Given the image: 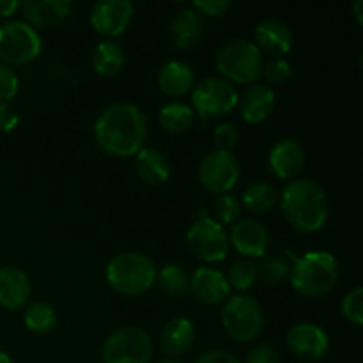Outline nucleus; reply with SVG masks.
<instances>
[{"label": "nucleus", "instance_id": "43", "mask_svg": "<svg viewBox=\"0 0 363 363\" xmlns=\"http://www.w3.org/2000/svg\"><path fill=\"white\" fill-rule=\"evenodd\" d=\"M0 363H14L13 358L6 353V351H0Z\"/></svg>", "mask_w": 363, "mask_h": 363}, {"label": "nucleus", "instance_id": "24", "mask_svg": "<svg viewBox=\"0 0 363 363\" xmlns=\"http://www.w3.org/2000/svg\"><path fill=\"white\" fill-rule=\"evenodd\" d=\"M138 177L147 184H162L170 176V162L163 151L156 147H142L135 156Z\"/></svg>", "mask_w": 363, "mask_h": 363}, {"label": "nucleus", "instance_id": "41", "mask_svg": "<svg viewBox=\"0 0 363 363\" xmlns=\"http://www.w3.org/2000/svg\"><path fill=\"white\" fill-rule=\"evenodd\" d=\"M18 9H20L18 0H0V18L13 16Z\"/></svg>", "mask_w": 363, "mask_h": 363}, {"label": "nucleus", "instance_id": "20", "mask_svg": "<svg viewBox=\"0 0 363 363\" xmlns=\"http://www.w3.org/2000/svg\"><path fill=\"white\" fill-rule=\"evenodd\" d=\"M195 337L197 332L190 319L174 318L163 326L160 333V350L167 358L177 360L181 354L188 353L194 347Z\"/></svg>", "mask_w": 363, "mask_h": 363}, {"label": "nucleus", "instance_id": "33", "mask_svg": "<svg viewBox=\"0 0 363 363\" xmlns=\"http://www.w3.org/2000/svg\"><path fill=\"white\" fill-rule=\"evenodd\" d=\"M342 315L353 326L363 325V289L354 287L353 291L344 296L342 300Z\"/></svg>", "mask_w": 363, "mask_h": 363}, {"label": "nucleus", "instance_id": "32", "mask_svg": "<svg viewBox=\"0 0 363 363\" xmlns=\"http://www.w3.org/2000/svg\"><path fill=\"white\" fill-rule=\"evenodd\" d=\"M241 201L238 197L230 194L218 195V199L213 204V213H215V218L220 225H234L236 220L241 215Z\"/></svg>", "mask_w": 363, "mask_h": 363}, {"label": "nucleus", "instance_id": "31", "mask_svg": "<svg viewBox=\"0 0 363 363\" xmlns=\"http://www.w3.org/2000/svg\"><path fill=\"white\" fill-rule=\"evenodd\" d=\"M289 268L291 264L282 255H269L262 259L261 264L257 266V280L269 287L279 286L289 277Z\"/></svg>", "mask_w": 363, "mask_h": 363}, {"label": "nucleus", "instance_id": "3", "mask_svg": "<svg viewBox=\"0 0 363 363\" xmlns=\"http://www.w3.org/2000/svg\"><path fill=\"white\" fill-rule=\"evenodd\" d=\"M340 279V266L335 255L325 250H312L296 257L289 268L294 289L307 298L326 296Z\"/></svg>", "mask_w": 363, "mask_h": 363}, {"label": "nucleus", "instance_id": "26", "mask_svg": "<svg viewBox=\"0 0 363 363\" xmlns=\"http://www.w3.org/2000/svg\"><path fill=\"white\" fill-rule=\"evenodd\" d=\"M277 202H279V191L273 184L264 183V181L252 183L241 197V206H245L248 211L255 213V215H264V213L272 211Z\"/></svg>", "mask_w": 363, "mask_h": 363}, {"label": "nucleus", "instance_id": "44", "mask_svg": "<svg viewBox=\"0 0 363 363\" xmlns=\"http://www.w3.org/2000/svg\"><path fill=\"white\" fill-rule=\"evenodd\" d=\"M158 363H184V362L174 360V358H165V360H162V362H158Z\"/></svg>", "mask_w": 363, "mask_h": 363}, {"label": "nucleus", "instance_id": "6", "mask_svg": "<svg viewBox=\"0 0 363 363\" xmlns=\"http://www.w3.org/2000/svg\"><path fill=\"white\" fill-rule=\"evenodd\" d=\"M222 325L236 342H252L264 328V312L259 301L248 294H234L223 303Z\"/></svg>", "mask_w": 363, "mask_h": 363}, {"label": "nucleus", "instance_id": "22", "mask_svg": "<svg viewBox=\"0 0 363 363\" xmlns=\"http://www.w3.org/2000/svg\"><path fill=\"white\" fill-rule=\"evenodd\" d=\"M169 34L177 48L191 50L199 46L204 35V23H202L201 14L191 7L179 11L170 21Z\"/></svg>", "mask_w": 363, "mask_h": 363}, {"label": "nucleus", "instance_id": "11", "mask_svg": "<svg viewBox=\"0 0 363 363\" xmlns=\"http://www.w3.org/2000/svg\"><path fill=\"white\" fill-rule=\"evenodd\" d=\"M199 179L211 194H229L240 181V162L233 152H209L199 165Z\"/></svg>", "mask_w": 363, "mask_h": 363}, {"label": "nucleus", "instance_id": "7", "mask_svg": "<svg viewBox=\"0 0 363 363\" xmlns=\"http://www.w3.org/2000/svg\"><path fill=\"white\" fill-rule=\"evenodd\" d=\"M152 340L140 326H123L110 333L101 347L103 363H151Z\"/></svg>", "mask_w": 363, "mask_h": 363}, {"label": "nucleus", "instance_id": "28", "mask_svg": "<svg viewBox=\"0 0 363 363\" xmlns=\"http://www.w3.org/2000/svg\"><path fill=\"white\" fill-rule=\"evenodd\" d=\"M23 323L34 333L52 332L57 325L55 308L46 301H32L25 307Z\"/></svg>", "mask_w": 363, "mask_h": 363}, {"label": "nucleus", "instance_id": "34", "mask_svg": "<svg viewBox=\"0 0 363 363\" xmlns=\"http://www.w3.org/2000/svg\"><path fill=\"white\" fill-rule=\"evenodd\" d=\"M240 140V131H238L236 124L233 123H222L215 128L213 131V144H215V151H227L238 144Z\"/></svg>", "mask_w": 363, "mask_h": 363}, {"label": "nucleus", "instance_id": "19", "mask_svg": "<svg viewBox=\"0 0 363 363\" xmlns=\"http://www.w3.org/2000/svg\"><path fill=\"white\" fill-rule=\"evenodd\" d=\"M32 296V282L23 269L16 266L0 268V305L9 311H20Z\"/></svg>", "mask_w": 363, "mask_h": 363}, {"label": "nucleus", "instance_id": "9", "mask_svg": "<svg viewBox=\"0 0 363 363\" xmlns=\"http://www.w3.org/2000/svg\"><path fill=\"white\" fill-rule=\"evenodd\" d=\"M240 101L236 87L220 77L204 78L197 84L191 92V103L194 112L204 119H216V117L227 116L236 108Z\"/></svg>", "mask_w": 363, "mask_h": 363}, {"label": "nucleus", "instance_id": "35", "mask_svg": "<svg viewBox=\"0 0 363 363\" xmlns=\"http://www.w3.org/2000/svg\"><path fill=\"white\" fill-rule=\"evenodd\" d=\"M291 64L286 59H269L262 67V74L269 84H284L291 78Z\"/></svg>", "mask_w": 363, "mask_h": 363}, {"label": "nucleus", "instance_id": "21", "mask_svg": "<svg viewBox=\"0 0 363 363\" xmlns=\"http://www.w3.org/2000/svg\"><path fill=\"white\" fill-rule=\"evenodd\" d=\"M275 101V91L269 85L255 82L243 92L238 103H240V113L245 123L259 124L272 116Z\"/></svg>", "mask_w": 363, "mask_h": 363}, {"label": "nucleus", "instance_id": "27", "mask_svg": "<svg viewBox=\"0 0 363 363\" xmlns=\"http://www.w3.org/2000/svg\"><path fill=\"white\" fill-rule=\"evenodd\" d=\"M158 119L163 130L170 131V133H183L194 124L195 113L194 108L186 103L170 101L160 108Z\"/></svg>", "mask_w": 363, "mask_h": 363}, {"label": "nucleus", "instance_id": "40", "mask_svg": "<svg viewBox=\"0 0 363 363\" xmlns=\"http://www.w3.org/2000/svg\"><path fill=\"white\" fill-rule=\"evenodd\" d=\"M197 363H241L240 358L234 357L229 351L222 350H211L202 353L201 357L197 358Z\"/></svg>", "mask_w": 363, "mask_h": 363}, {"label": "nucleus", "instance_id": "4", "mask_svg": "<svg viewBox=\"0 0 363 363\" xmlns=\"http://www.w3.org/2000/svg\"><path fill=\"white\" fill-rule=\"evenodd\" d=\"M155 262L142 252H121L113 255L105 269L106 284L124 296L145 294L156 282Z\"/></svg>", "mask_w": 363, "mask_h": 363}, {"label": "nucleus", "instance_id": "14", "mask_svg": "<svg viewBox=\"0 0 363 363\" xmlns=\"http://www.w3.org/2000/svg\"><path fill=\"white\" fill-rule=\"evenodd\" d=\"M287 347L303 360H319L330 347L328 333L314 323H298L287 332Z\"/></svg>", "mask_w": 363, "mask_h": 363}, {"label": "nucleus", "instance_id": "10", "mask_svg": "<svg viewBox=\"0 0 363 363\" xmlns=\"http://www.w3.org/2000/svg\"><path fill=\"white\" fill-rule=\"evenodd\" d=\"M186 243L191 254L202 262H220L229 254V234L216 220H195L186 233Z\"/></svg>", "mask_w": 363, "mask_h": 363}, {"label": "nucleus", "instance_id": "13", "mask_svg": "<svg viewBox=\"0 0 363 363\" xmlns=\"http://www.w3.org/2000/svg\"><path fill=\"white\" fill-rule=\"evenodd\" d=\"M229 243L243 259L264 257L269 247V233L259 220L245 218L233 225Z\"/></svg>", "mask_w": 363, "mask_h": 363}, {"label": "nucleus", "instance_id": "1", "mask_svg": "<svg viewBox=\"0 0 363 363\" xmlns=\"http://www.w3.org/2000/svg\"><path fill=\"white\" fill-rule=\"evenodd\" d=\"M94 138L106 155L135 156L147 138V117L130 101L110 103L96 119Z\"/></svg>", "mask_w": 363, "mask_h": 363}, {"label": "nucleus", "instance_id": "37", "mask_svg": "<svg viewBox=\"0 0 363 363\" xmlns=\"http://www.w3.org/2000/svg\"><path fill=\"white\" fill-rule=\"evenodd\" d=\"M230 7H233V4L229 0H195L191 9L197 11L199 14H204V16L216 18L223 16Z\"/></svg>", "mask_w": 363, "mask_h": 363}, {"label": "nucleus", "instance_id": "5", "mask_svg": "<svg viewBox=\"0 0 363 363\" xmlns=\"http://www.w3.org/2000/svg\"><path fill=\"white\" fill-rule=\"evenodd\" d=\"M216 71L220 78L229 84H255L262 77L264 57L250 39H230L215 57Z\"/></svg>", "mask_w": 363, "mask_h": 363}, {"label": "nucleus", "instance_id": "25", "mask_svg": "<svg viewBox=\"0 0 363 363\" xmlns=\"http://www.w3.org/2000/svg\"><path fill=\"white\" fill-rule=\"evenodd\" d=\"M124 50L123 46L112 39H105L96 45L94 52H92V69L99 74V77H116L123 71L124 67Z\"/></svg>", "mask_w": 363, "mask_h": 363}, {"label": "nucleus", "instance_id": "29", "mask_svg": "<svg viewBox=\"0 0 363 363\" xmlns=\"http://www.w3.org/2000/svg\"><path fill=\"white\" fill-rule=\"evenodd\" d=\"M160 291L170 298H179L190 289V279L179 264H165L156 273Z\"/></svg>", "mask_w": 363, "mask_h": 363}, {"label": "nucleus", "instance_id": "38", "mask_svg": "<svg viewBox=\"0 0 363 363\" xmlns=\"http://www.w3.org/2000/svg\"><path fill=\"white\" fill-rule=\"evenodd\" d=\"M247 363H280V354L269 344H261L248 353Z\"/></svg>", "mask_w": 363, "mask_h": 363}, {"label": "nucleus", "instance_id": "12", "mask_svg": "<svg viewBox=\"0 0 363 363\" xmlns=\"http://www.w3.org/2000/svg\"><path fill=\"white\" fill-rule=\"evenodd\" d=\"M135 7L130 0H99L91 9V25L108 38L126 32L133 21Z\"/></svg>", "mask_w": 363, "mask_h": 363}, {"label": "nucleus", "instance_id": "39", "mask_svg": "<svg viewBox=\"0 0 363 363\" xmlns=\"http://www.w3.org/2000/svg\"><path fill=\"white\" fill-rule=\"evenodd\" d=\"M20 123V113L11 101L0 103V131H13Z\"/></svg>", "mask_w": 363, "mask_h": 363}, {"label": "nucleus", "instance_id": "16", "mask_svg": "<svg viewBox=\"0 0 363 363\" xmlns=\"http://www.w3.org/2000/svg\"><path fill=\"white\" fill-rule=\"evenodd\" d=\"M25 23L38 28H52L64 23L73 11L71 0H25L20 2Z\"/></svg>", "mask_w": 363, "mask_h": 363}, {"label": "nucleus", "instance_id": "18", "mask_svg": "<svg viewBox=\"0 0 363 363\" xmlns=\"http://www.w3.org/2000/svg\"><path fill=\"white\" fill-rule=\"evenodd\" d=\"M268 165L279 179H294L305 167L303 145L294 138H282L269 151Z\"/></svg>", "mask_w": 363, "mask_h": 363}, {"label": "nucleus", "instance_id": "23", "mask_svg": "<svg viewBox=\"0 0 363 363\" xmlns=\"http://www.w3.org/2000/svg\"><path fill=\"white\" fill-rule=\"evenodd\" d=\"M195 73L190 64L170 60L158 71V87L169 98H181L194 89Z\"/></svg>", "mask_w": 363, "mask_h": 363}, {"label": "nucleus", "instance_id": "30", "mask_svg": "<svg viewBox=\"0 0 363 363\" xmlns=\"http://www.w3.org/2000/svg\"><path fill=\"white\" fill-rule=\"evenodd\" d=\"M230 289L236 291H248L257 282V264L250 259H236L229 266V272L225 275Z\"/></svg>", "mask_w": 363, "mask_h": 363}, {"label": "nucleus", "instance_id": "15", "mask_svg": "<svg viewBox=\"0 0 363 363\" xmlns=\"http://www.w3.org/2000/svg\"><path fill=\"white\" fill-rule=\"evenodd\" d=\"M255 46L272 59H282L291 52L294 38L291 28L279 18H264L255 27Z\"/></svg>", "mask_w": 363, "mask_h": 363}, {"label": "nucleus", "instance_id": "8", "mask_svg": "<svg viewBox=\"0 0 363 363\" xmlns=\"http://www.w3.org/2000/svg\"><path fill=\"white\" fill-rule=\"evenodd\" d=\"M41 50V35L28 23L11 20L0 25V59L4 64L23 66L38 59Z\"/></svg>", "mask_w": 363, "mask_h": 363}, {"label": "nucleus", "instance_id": "17", "mask_svg": "<svg viewBox=\"0 0 363 363\" xmlns=\"http://www.w3.org/2000/svg\"><path fill=\"white\" fill-rule=\"evenodd\" d=\"M190 289L206 305L225 303L233 291L227 282L225 273L213 266H201L195 269L190 279Z\"/></svg>", "mask_w": 363, "mask_h": 363}, {"label": "nucleus", "instance_id": "42", "mask_svg": "<svg viewBox=\"0 0 363 363\" xmlns=\"http://www.w3.org/2000/svg\"><path fill=\"white\" fill-rule=\"evenodd\" d=\"M362 7H363V0H357V2L353 4V13H354V18H357L358 23H363V16H362Z\"/></svg>", "mask_w": 363, "mask_h": 363}, {"label": "nucleus", "instance_id": "36", "mask_svg": "<svg viewBox=\"0 0 363 363\" xmlns=\"http://www.w3.org/2000/svg\"><path fill=\"white\" fill-rule=\"evenodd\" d=\"M18 85L20 80L13 67L0 62V103L13 99L18 92Z\"/></svg>", "mask_w": 363, "mask_h": 363}, {"label": "nucleus", "instance_id": "2", "mask_svg": "<svg viewBox=\"0 0 363 363\" xmlns=\"http://www.w3.org/2000/svg\"><path fill=\"white\" fill-rule=\"evenodd\" d=\"M279 202L286 222L300 233H318L328 222V195L318 181L293 179L282 188Z\"/></svg>", "mask_w": 363, "mask_h": 363}]
</instances>
